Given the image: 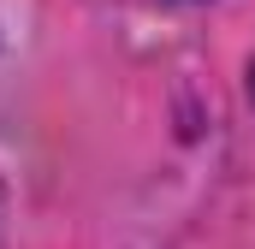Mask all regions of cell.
I'll return each instance as SVG.
<instances>
[]
</instances>
